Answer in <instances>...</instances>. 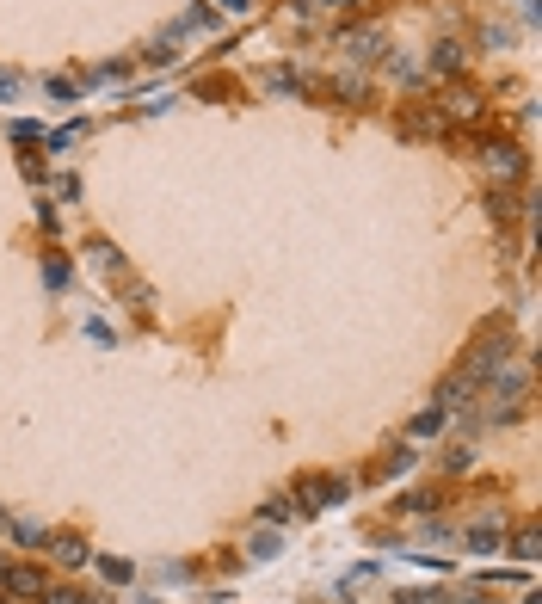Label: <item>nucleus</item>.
<instances>
[{"label":"nucleus","mask_w":542,"mask_h":604,"mask_svg":"<svg viewBox=\"0 0 542 604\" xmlns=\"http://www.w3.org/2000/svg\"><path fill=\"white\" fill-rule=\"evenodd\" d=\"M481 93H469V87H450V93H444L438 99V117L444 124H456V130H469V124H481Z\"/></svg>","instance_id":"obj_1"},{"label":"nucleus","mask_w":542,"mask_h":604,"mask_svg":"<svg viewBox=\"0 0 542 604\" xmlns=\"http://www.w3.org/2000/svg\"><path fill=\"white\" fill-rule=\"evenodd\" d=\"M481 161H487V173H500V179L524 173V161H518V148H511V143H487V148H481Z\"/></svg>","instance_id":"obj_2"},{"label":"nucleus","mask_w":542,"mask_h":604,"mask_svg":"<svg viewBox=\"0 0 542 604\" xmlns=\"http://www.w3.org/2000/svg\"><path fill=\"white\" fill-rule=\"evenodd\" d=\"M0 586H6V592L37 599V592H43V573H37V568H0Z\"/></svg>","instance_id":"obj_3"},{"label":"nucleus","mask_w":542,"mask_h":604,"mask_svg":"<svg viewBox=\"0 0 542 604\" xmlns=\"http://www.w3.org/2000/svg\"><path fill=\"white\" fill-rule=\"evenodd\" d=\"M432 69H438V74H456V69H463V50H456V43H438V50H432Z\"/></svg>","instance_id":"obj_4"},{"label":"nucleus","mask_w":542,"mask_h":604,"mask_svg":"<svg viewBox=\"0 0 542 604\" xmlns=\"http://www.w3.org/2000/svg\"><path fill=\"white\" fill-rule=\"evenodd\" d=\"M303 494H314V506H327V499H339L345 488H339V481H327V475H314V481H303Z\"/></svg>","instance_id":"obj_5"},{"label":"nucleus","mask_w":542,"mask_h":604,"mask_svg":"<svg viewBox=\"0 0 542 604\" xmlns=\"http://www.w3.org/2000/svg\"><path fill=\"white\" fill-rule=\"evenodd\" d=\"M469 543L474 549H493V543H500V518H481V525L469 531Z\"/></svg>","instance_id":"obj_6"},{"label":"nucleus","mask_w":542,"mask_h":604,"mask_svg":"<svg viewBox=\"0 0 542 604\" xmlns=\"http://www.w3.org/2000/svg\"><path fill=\"white\" fill-rule=\"evenodd\" d=\"M37 599H43V604H80V592H68V586H43Z\"/></svg>","instance_id":"obj_7"}]
</instances>
